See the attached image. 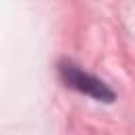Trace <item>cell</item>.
Instances as JSON below:
<instances>
[{"label":"cell","instance_id":"obj_1","mask_svg":"<svg viewBox=\"0 0 135 135\" xmlns=\"http://www.w3.org/2000/svg\"><path fill=\"white\" fill-rule=\"evenodd\" d=\"M59 74H61V80L65 82V86H70L78 93H84L89 97H95L99 101H105V103L114 101V91L105 82L95 78L93 74H86L84 70H80L74 61H68V59L59 61Z\"/></svg>","mask_w":135,"mask_h":135}]
</instances>
